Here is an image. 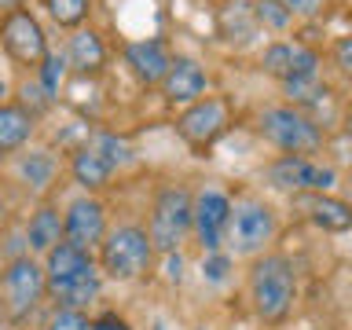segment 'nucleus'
<instances>
[{"label": "nucleus", "instance_id": "5701e85b", "mask_svg": "<svg viewBox=\"0 0 352 330\" xmlns=\"http://www.w3.org/2000/svg\"><path fill=\"white\" fill-rule=\"evenodd\" d=\"M44 8H48V15L59 22V26L77 30L88 19V11H92V0H44Z\"/></svg>", "mask_w": 352, "mask_h": 330}, {"label": "nucleus", "instance_id": "393cba45", "mask_svg": "<svg viewBox=\"0 0 352 330\" xmlns=\"http://www.w3.org/2000/svg\"><path fill=\"white\" fill-rule=\"evenodd\" d=\"M66 55H55V52H48V59H44L41 66H37V85L44 88L48 96H55L59 92V85H63V77H66Z\"/></svg>", "mask_w": 352, "mask_h": 330}, {"label": "nucleus", "instance_id": "a211bd4d", "mask_svg": "<svg viewBox=\"0 0 352 330\" xmlns=\"http://www.w3.org/2000/svg\"><path fill=\"white\" fill-rule=\"evenodd\" d=\"M70 173H74V180L81 184L85 191H99V187H107V180L114 176V165L103 158V151H99L96 143H85V147L74 154Z\"/></svg>", "mask_w": 352, "mask_h": 330}, {"label": "nucleus", "instance_id": "7ed1b4c3", "mask_svg": "<svg viewBox=\"0 0 352 330\" xmlns=\"http://www.w3.org/2000/svg\"><path fill=\"white\" fill-rule=\"evenodd\" d=\"M154 253L158 250H154L147 228L121 224L114 231H107L103 246H99V268H103V275L114 283H132V279H140V275L151 272Z\"/></svg>", "mask_w": 352, "mask_h": 330}, {"label": "nucleus", "instance_id": "aec40b11", "mask_svg": "<svg viewBox=\"0 0 352 330\" xmlns=\"http://www.w3.org/2000/svg\"><path fill=\"white\" fill-rule=\"evenodd\" d=\"M92 264H99V261L88 250H77V246H70V242H59V246L44 257V275H48V286H55V283L70 279V275H77V272L92 268Z\"/></svg>", "mask_w": 352, "mask_h": 330}, {"label": "nucleus", "instance_id": "f8f14e48", "mask_svg": "<svg viewBox=\"0 0 352 330\" xmlns=\"http://www.w3.org/2000/svg\"><path fill=\"white\" fill-rule=\"evenodd\" d=\"M231 224V202L220 191H202L195 198V235L206 253H220V242Z\"/></svg>", "mask_w": 352, "mask_h": 330}, {"label": "nucleus", "instance_id": "b1692460", "mask_svg": "<svg viewBox=\"0 0 352 330\" xmlns=\"http://www.w3.org/2000/svg\"><path fill=\"white\" fill-rule=\"evenodd\" d=\"M19 173L30 180V187H48L52 176H55V158H52L48 151H33V154H26V158H22Z\"/></svg>", "mask_w": 352, "mask_h": 330}, {"label": "nucleus", "instance_id": "c756f323", "mask_svg": "<svg viewBox=\"0 0 352 330\" xmlns=\"http://www.w3.org/2000/svg\"><path fill=\"white\" fill-rule=\"evenodd\" d=\"M206 272H209V279H224V272H228V257H224V253H209Z\"/></svg>", "mask_w": 352, "mask_h": 330}, {"label": "nucleus", "instance_id": "4468645a", "mask_svg": "<svg viewBox=\"0 0 352 330\" xmlns=\"http://www.w3.org/2000/svg\"><path fill=\"white\" fill-rule=\"evenodd\" d=\"M125 66L140 85H162L173 70V55L162 41H132L125 44Z\"/></svg>", "mask_w": 352, "mask_h": 330}, {"label": "nucleus", "instance_id": "6ab92c4d", "mask_svg": "<svg viewBox=\"0 0 352 330\" xmlns=\"http://www.w3.org/2000/svg\"><path fill=\"white\" fill-rule=\"evenodd\" d=\"M26 242H30V250L33 253H48L63 242V217H59V209L55 206H41L37 213L30 217V224H26Z\"/></svg>", "mask_w": 352, "mask_h": 330}, {"label": "nucleus", "instance_id": "a878e982", "mask_svg": "<svg viewBox=\"0 0 352 330\" xmlns=\"http://www.w3.org/2000/svg\"><path fill=\"white\" fill-rule=\"evenodd\" d=\"M44 330H92V319H88L81 308H63V305H55V312L48 316Z\"/></svg>", "mask_w": 352, "mask_h": 330}, {"label": "nucleus", "instance_id": "9d476101", "mask_svg": "<svg viewBox=\"0 0 352 330\" xmlns=\"http://www.w3.org/2000/svg\"><path fill=\"white\" fill-rule=\"evenodd\" d=\"M228 125H231L228 103H224V99H217V96L198 99V103H191L180 118H176V132H180L195 151L213 147V143L228 132Z\"/></svg>", "mask_w": 352, "mask_h": 330}, {"label": "nucleus", "instance_id": "1a4fd4ad", "mask_svg": "<svg viewBox=\"0 0 352 330\" xmlns=\"http://www.w3.org/2000/svg\"><path fill=\"white\" fill-rule=\"evenodd\" d=\"M261 70L283 81V88H301L319 81V55L294 41H272L261 52Z\"/></svg>", "mask_w": 352, "mask_h": 330}, {"label": "nucleus", "instance_id": "9b49d317", "mask_svg": "<svg viewBox=\"0 0 352 330\" xmlns=\"http://www.w3.org/2000/svg\"><path fill=\"white\" fill-rule=\"evenodd\" d=\"M107 239V209L99 198L85 195V198H74L63 213V242H70L77 250H88L92 253L96 246H103Z\"/></svg>", "mask_w": 352, "mask_h": 330}, {"label": "nucleus", "instance_id": "0eeeda50", "mask_svg": "<svg viewBox=\"0 0 352 330\" xmlns=\"http://www.w3.org/2000/svg\"><path fill=\"white\" fill-rule=\"evenodd\" d=\"M264 180H268L275 191H290V195H319L330 191L338 180V173L330 165H319L312 158H301V154H283L275 158L268 169H264Z\"/></svg>", "mask_w": 352, "mask_h": 330}, {"label": "nucleus", "instance_id": "f3484780", "mask_svg": "<svg viewBox=\"0 0 352 330\" xmlns=\"http://www.w3.org/2000/svg\"><path fill=\"white\" fill-rule=\"evenodd\" d=\"M33 125H37V114L26 110L22 103H4L0 107V158L26 147L30 136H33Z\"/></svg>", "mask_w": 352, "mask_h": 330}, {"label": "nucleus", "instance_id": "2eb2a0df", "mask_svg": "<svg viewBox=\"0 0 352 330\" xmlns=\"http://www.w3.org/2000/svg\"><path fill=\"white\" fill-rule=\"evenodd\" d=\"M99 286H103V268H99V264H92V268H85V272L70 275V279L48 286V294L55 297V305H63V308H81V312H85V308L99 297Z\"/></svg>", "mask_w": 352, "mask_h": 330}, {"label": "nucleus", "instance_id": "423d86ee", "mask_svg": "<svg viewBox=\"0 0 352 330\" xmlns=\"http://www.w3.org/2000/svg\"><path fill=\"white\" fill-rule=\"evenodd\" d=\"M279 231V220H275V209L261 198H242V202L231 206V224H228V246L239 253V257H261L264 246L275 239Z\"/></svg>", "mask_w": 352, "mask_h": 330}, {"label": "nucleus", "instance_id": "dca6fc26", "mask_svg": "<svg viewBox=\"0 0 352 330\" xmlns=\"http://www.w3.org/2000/svg\"><path fill=\"white\" fill-rule=\"evenodd\" d=\"M297 206L308 213L316 228L323 231H349L352 228V206L341 202V198H330L327 191L319 195H297Z\"/></svg>", "mask_w": 352, "mask_h": 330}, {"label": "nucleus", "instance_id": "7c9ffc66", "mask_svg": "<svg viewBox=\"0 0 352 330\" xmlns=\"http://www.w3.org/2000/svg\"><path fill=\"white\" fill-rule=\"evenodd\" d=\"M8 92H11V88H8V81H4V77H0V107L8 103Z\"/></svg>", "mask_w": 352, "mask_h": 330}, {"label": "nucleus", "instance_id": "72a5a7b5", "mask_svg": "<svg viewBox=\"0 0 352 330\" xmlns=\"http://www.w3.org/2000/svg\"><path fill=\"white\" fill-rule=\"evenodd\" d=\"M0 217H4V195H0Z\"/></svg>", "mask_w": 352, "mask_h": 330}, {"label": "nucleus", "instance_id": "bb28decb", "mask_svg": "<svg viewBox=\"0 0 352 330\" xmlns=\"http://www.w3.org/2000/svg\"><path fill=\"white\" fill-rule=\"evenodd\" d=\"M334 66L341 70V77L352 85V33H345V37L334 41Z\"/></svg>", "mask_w": 352, "mask_h": 330}, {"label": "nucleus", "instance_id": "39448f33", "mask_svg": "<svg viewBox=\"0 0 352 330\" xmlns=\"http://www.w3.org/2000/svg\"><path fill=\"white\" fill-rule=\"evenodd\" d=\"M195 228V198L184 187H162L154 195L151 220H147V235L158 253L180 250V242L187 239V231Z\"/></svg>", "mask_w": 352, "mask_h": 330}, {"label": "nucleus", "instance_id": "c85d7f7f", "mask_svg": "<svg viewBox=\"0 0 352 330\" xmlns=\"http://www.w3.org/2000/svg\"><path fill=\"white\" fill-rule=\"evenodd\" d=\"M92 330H132V327L118 312H103L99 319H92Z\"/></svg>", "mask_w": 352, "mask_h": 330}, {"label": "nucleus", "instance_id": "20e7f679", "mask_svg": "<svg viewBox=\"0 0 352 330\" xmlns=\"http://www.w3.org/2000/svg\"><path fill=\"white\" fill-rule=\"evenodd\" d=\"M257 132L272 147H279L283 154H301V158H308V154H316L323 147V129L294 103L264 107L257 114Z\"/></svg>", "mask_w": 352, "mask_h": 330}, {"label": "nucleus", "instance_id": "ddd939ff", "mask_svg": "<svg viewBox=\"0 0 352 330\" xmlns=\"http://www.w3.org/2000/svg\"><path fill=\"white\" fill-rule=\"evenodd\" d=\"M206 85H209V77H206V70H202V63L180 55V59H173V70L165 74V81H162L158 88H162V99H165V103H173V107H191V103H198V99H206Z\"/></svg>", "mask_w": 352, "mask_h": 330}, {"label": "nucleus", "instance_id": "6e6552de", "mask_svg": "<svg viewBox=\"0 0 352 330\" xmlns=\"http://www.w3.org/2000/svg\"><path fill=\"white\" fill-rule=\"evenodd\" d=\"M0 48L8 52V59L22 66H41L48 59V37H44V26L37 22V15L26 8L8 11L0 19Z\"/></svg>", "mask_w": 352, "mask_h": 330}, {"label": "nucleus", "instance_id": "412c9836", "mask_svg": "<svg viewBox=\"0 0 352 330\" xmlns=\"http://www.w3.org/2000/svg\"><path fill=\"white\" fill-rule=\"evenodd\" d=\"M66 59H70V66L81 70V74H99L103 63H107V48H103V41H99V33L74 30L70 48H66Z\"/></svg>", "mask_w": 352, "mask_h": 330}, {"label": "nucleus", "instance_id": "473e14b6", "mask_svg": "<svg viewBox=\"0 0 352 330\" xmlns=\"http://www.w3.org/2000/svg\"><path fill=\"white\" fill-rule=\"evenodd\" d=\"M345 132H349V140H352V107H349V114H345Z\"/></svg>", "mask_w": 352, "mask_h": 330}, {"label": "nucleus", "instance_id": "cd10ccee", "mask_svg": "<svg viewBox=\"0 0 352 330\" xmlns=\"http://www.w3.org/2000/svg\"><path fill=\"white\" fill-rule=\"evenodd\" d=\"M294 19H319L330 8V0H283Z\"/></svg>", "mask_w": 352, "mask_h": 330}, {"label": "nucleus", "instance_id": "4be33fe9", "mask_svg": "<svg viewBox=\"0 0 352 330\" xmlns=\"http://www.w3.org/2000/svg\"><path fill=\"white\" fill-rule=\"evenodd\" d=\"M253 22L272 30V33H283V30H290L294 15L283 0H253Z\"/></svg>", "mask_w": 352, "mask_h": 330}, {"label": "nucleus", "instance_id": "2f4dec72", "mask_svg": "<svg viewBox=\"0 0 352 330\" xmlns=\"http://www.w3.org/2000/svg\"><path fill=\"white\" fill-rule=\"evenodd\" d=\"M0 8H4V15L8 11H19V0H0Z\"/></svg>", "mask_w": 352, "mask_h": 330}, {"label": "nucleus", "instance_id": "f03ea898", "mask_svg": "<svg viewBox=\"0 0 352 330\" xmlns=\"http://www.w3.org/2000/svg\"><path fill=\"white\" fill-rule=\"evenodd\" d=\"M48 294V275L30 253H19L0 272V316L8 323H26Z\"/></svg>", "mask_w": 352, "mask_h": 330}, {"label": "nucleus", "instance_id": "f257e3e1", "mask_svg": "<svg viewBox=\"0 0 352 330\" xmlns=\"http://www.w3.org/2000/svg\"><path fill=\"white\" fill-rule=\"evenodd\" d=\"M297 297V279L294 264L283 253H261L250 264V301L264 323H283L294 308Z\"/></svg>", "mask_w": 352, "mask_h": 330}]
</instances>
